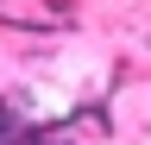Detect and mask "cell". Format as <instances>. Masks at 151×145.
Wrapping results in <instances>:
<instances>
[{
	"mask_svg": "<svg viewBox=\"0 0 151 145\" xmlns=\"http://www.w3.org/2000/svg\"><path fill=\"white\" fill-rule=\"evenodd\" d=\"M0 145H50V139H32V133H25V139H0Z\"/></svg>",
	"mask_w": 151,
	"mask_h": 145,
	"instance_id": "cell-1",
	"label": "cell"
}]
</instances>
